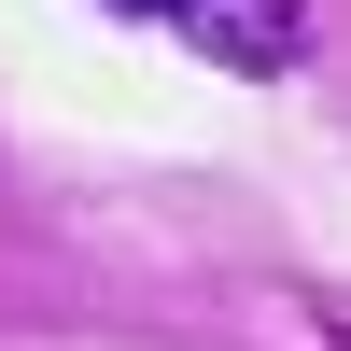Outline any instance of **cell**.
<instances>
[{
  "label": "cell",
  "instance_id": "cell-1",
  "mask_svg": "<svg viewBox=\"0 0 351 351\" xmlns=\"http://www.w3.org/2000/svg\"><path fill=\"white\" fill-rule=\"evenodd\" d=\"M112 14L183 28V43H197V56H225V71H281V56L309 43V0H112Z\"/></svg>",
  "mask_w": 351,
  "mask_h": 351
}]
</instances>
